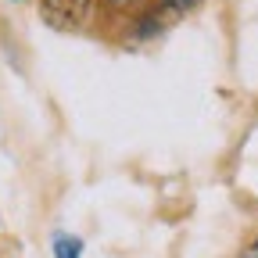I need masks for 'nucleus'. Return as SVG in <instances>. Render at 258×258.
Here are the masks:
<instances>
[{
	"label": "nucleus",
	"instance_id": "7ed1b4c3",
	"mask_svg": "<svg viewBox=\"0 0 258 258\" xmlns=\"http://www.w3.org/2000/svg\"><path fill=\"white\" fill-rule=\"evenodd\" d=\"M169 8H176V11H190V8H198L201 0H165Z\"/></svg>",
	"mask_w": 258,
	"mask_h": 258
},
{
	"label": "nucleus",
	"instance_id": "f257e3e1",
	"mask_svg": "<svg viewBox=\"0 0 258 258\" xmlns=\"http://www.w3.org/2000/svg\"><path fill=\"white\" fill-rule=\"evenodd\" d=\"M93 0H43V18L57 29H76L86 22Z\"/></svg>",
	"mask_w": 258,
	"mask_h": 258
},
{
	"label": "nucleus",
	"instance_id": "20e7f679",
	"mask_svg": "<svg viewBox=\"0 0 258 258\" xmlns=\"http://www.w3.org/2000/svg\"><path fill=\"white\" fill-rule=\"evenodd\" d=\"M240 258H258V240H251V244L240 251Z\"/></svg>",
	"mask_w": 258,
	"mask_h": 258
},
{
	"label": "nucleus",
	"instance_id": "f03ea898",
	"mask_svg": "<svg viewBox=\"0 0 258 258\" xmlns=\"http://www.w3.org/2000/svg\"><path fill=\"white\" fill-rule=\"evenodd\" d=\"M54 258H83V240L72 233H57L54 237Z\"/></svg>",
	"mask_w": 258,
	"mask_h": 258
},
{
	"label": "nucleus",
	"instance_id": "39448f33",
	"mask_svg": "<svg viewBox=\"0 0 258 258\" xmlns=\"http://www.w3.org/2000/svg\"><path fill=\"white\" fill-rule=\"evenodd\" d=\"M111 4H118V8H125V4H133V0H111Z\"/></svg>",
	"mask_w": 258,
	"mask_h": 258
}]
</instances>
